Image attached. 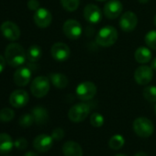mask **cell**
Returning a JSON list of instances; mask_svg holds the SVG:
<instances>
[{
	"mask_svg": "<svg viewBox=\"0 0 156 156\" xmlns=\"http://www.w3.org/2000/svg\"><path fill=\"white\" fill-rule=\"evenodd\" d=\"M98 1H107V0H98Z\"/></svg>",
	"mask_w": 156,
	"mask_h": 156,
	"instance_id": "cell-42",
	"label": "cell"
},
{
	"mask_svg": "<svg viewBox=\"0 0 156 156\" xmlns=\"http://www.w3.org/2000/svg\"><path fill=\"white\" fill-rule=\"evenodd\" d=\"M53 139L47 134L38 135L33 140V147L40 152H46L52 147Z\"/></svg>",
	"mask_w": 156,
	"mask_h": 156,
	"instance_id": "cell-17",
	"label": "cell"
},
{
	"mask_svg": "<svg viewBox=\"0 0 156 156\" xmlns=\"http://www.w3.org/2000/svg\"><path fill=\"white\" fill-rule=\"evenodd\" d=\"M13 79L18 87L27 86L31 79V70L27 66H20L14 73Z\"/></svg>",
	"mask_w": 156,
	"mask_h": 156,
	"instance_id": "cell-14",
	"label": "cell"
},
{
	"mask_svg": "<svg viewBox=\"0 0 156 156\" xmlns=\"http://www.w3.org/2000/svg\"><path fill=\"white\" fill-rule=\"evenodd\" d=\"M50 79L46 76H37L31 82L30 91L31 94L37 98H41L45 97L50 91Z\"/></svg>",
	"mask_w": 156,
	"mask_h": 156,
	"instance_id": "cell-3",
	"label": "cell"
},
{
	"mask_svg": "<svg viewBox=\"0 0 156 156\" xmlns=\"http://www.w3.org/2000/svg\"><path fill=\"white\" fill-rule=\"evenodd\" d=\"M138 1H139L140 3H141V4H146V3L149 2V0H138Z\"/></svg>",
	"mask_w": 156,
	"mask_h": 156,
	"instance_id": "cell-38",
	"label": "cell"
},
{
	"mask_svg": "<svg viewBox=\"0 0 156 156\" xmlns=\"http://www.w3.org/2000/svg\"><path fill=\"white\" fill-rule=\"evenodd\" d=\"M154 112H155V115H156V106H155V108H154Z\"/></svg>",
	"mask_w": 156,
	"mask_h": 156,
	"instance_id": "cell-41",
	"label": "cell"
},
{
	"mask_svg": "<svg viewBox=\"0 0 156 156\" xmlns=\"http://www.w3.org/2000/svg\"><path fill=\"white\" fill-rule=\"evenodd\" d=\"M125 143V140L124 138L119 135V134H116L114 136H112L108 141V146L112 149V150H119L120 148H122V146Z\"/></svg>",
	"mask_w": 156,
	"mask_h": 156,
	"instance_id": "cell-24",
	"label": "cell"
},
{
	"mask_svg": "<svg viewBox=\"0 0 156 156\" xmlns=\"http://www.w3.org/2000/svg\"><path fill=\"white\" fill-rule=\"evenodd\" d=\"M151 67L152 68V70H156V57L152 59L151 62Z\"/></svg>",
	"mask_w": 156,
	"mask_h": 156,
	"instance_id": "cell-35",
	"label": "cell"
},
{
	"mask_svg": "<svg viewBox=\"0 0 156 156\" xmlns=\"http://www.w3.org/2000/svg\"><path fill=\"white\" fill-rule=\"evenodd\" d=\"M82 26L75 20H67L62 26L64 35L70 40H77L82 35Z\"/></svg>",
	"mask_w": 156,
	"mask_h": 156,
	"instance_id": "cell-7",
	"label": "cell"
},
{
	"mask_svg": "<svg viewBox=\"0 0 156 156\" xmlns=\"http://www.w3.org/2000/svg\"><path fill=\"white\" fill-rule=\"evenodd\" d=\"M51 136L55 140H61L64 137V130L62 128H56L52 130Z\"/></svg>",
	"mask_w": 156,
	"mask_h": 156,
	"instance_id": "cell-32",
	"label": "cell"
},
{
	"mask_svg": "<svg viewBox=\"0 0 156 156\" xmlns=\"http://www.w3.org/2000/svg\"><path fill=\"white\" fill-rule=\"evenodd\" d=\"M0 30L7 40L11 41H17L20 37V29L16 23L9 20L2 23L1 27H0Z\"/></svg>",
	"mask_w": 156,
	"mask_h": 156,
	"instance_id": "cell-9",
	"label": "cell"
},
{
	"mask_svg": "<svg viewBox=\"0 0 156 156\" xmlns=\"http://www.w3.org/2000/svg\"><path fill=\"white\" fill-rule=\"evenodd\" d=\"M33 20L39 28L44 29L51 25L52 21V16L48 9L44 8H40L35 11L33 16Z\"/></svg>",
	"mask_w": 156,
	"mask_h": 156,
	"instance_id": "cell-12",
	"label": "cell"
},
{
	"mask_svg": "<svg viewBox=\"0 0 156 156\" xmlns=\"http://www.w3.org/2000/svg\"><path fill=\"white\" fill-rule=\"evenodd\" d=\"M14 146L12 138L7 133H0V154L9 153Z\"/></svg>",
	"mask_w": 156,
	"mask_h": 156,
	"instance_id": "cell-21",
	"label": "cell"
},
{
	"mask_svg": "<svg viewBox=\"0 0 156 156\" xmlns=\"http://www.w3.org/2000/svg\"><path fill=\"white\" fill-rule=\"evenodd\" d=\"M49 79L51 83L58 89H63L68 86V78L61 73H52L50 74Z\"/></svg>",
	"mask_w": 156,
	"mask_h": 156,
	"instance_id": "cell-20",
	"label": "cell"
},
{
	"mask_svg": "<svg viewBox=\"0 0 156 156\" xmlns=\"http://www.w3.org/2000/svg\"><path fill=\"white\" fill-rule=\"evenodd\" d=\"M62 152L64 156H83V149L79 143L73 140L66 141L62 145Z\"/></svg>",
	"mask_w": 156,
	"mask_h": 156,
	"instance_id": "cell-18",
	"label": "cell"
},
{
	"mask_svg": "<svg viewBox=\"0 0 156 156\" xmlns=\"http://www.w3.org/2000/svg\"><path fill=\"white\" fill-rule=\"evenodd\" d=\"M84 17L87 22L98 24L102 20V11L97 5L88 4L84 9Z\"/></svg>",
	"mask_w": 156,
	"mask_h": 156,
	"instance_id": "cell-15",
	"label": "cell"
},
{
	"mask_svg": "<svg viewBox=\"0 0 156 156\" xmlns=\"http://www.w3.org/2000/svg\"><path fill=\"white\" fill-rule=\"evenodd\" d=\"M31 114L34 118V122L37 125H44L48 119H49V114L46 108H44L43 107H35L32 111Z\"/></svg>",
	"mask_w": 156,
	"mask_h": 156,
	"instance_id": "cell-19",
	"label": "cell"
},
{
	"mask_svg": "<svg viewBox=\"0 0 156 156\" xmlns=\"http://www.w3.org/2000/svg\"><path fill=\"white\" fill-rule=\"evenodd\" d=\"M75 93L80 100H91L97 94V86L90 81L82 82L77 86Z\"/></svg>",
	"mask_w": 156,
	"mask_h": 156,
	"instance_id": "cell-6",
	"label": "cell"
},
{
	"mask_svg": "<svg viewBox=\"0 0 156 156\" xmlns=\"http://www.w3.org/2000/svg\"><path fill=\"white\" fill-rule=\"evenodd\" d=\"M27 6H28L29 9L36 11L37 9H40V2L38 1V0H29Z\"/></svg>",
	"mask_w": 156,
	"mask_h": 156,
	"instance_id": "cell-33",
	"label": "cell"
},
{
	"mask_svg": "<svg viewBox=\"0 0 156 156\" xmlns=\"http://www.w3.org/2000/svg\"><path fill=\"white\" fill-rule=\"evenodd\" d=\"M24 156H39V155H38V153H36V152H34V151H27V152L25 153V155H24Z\"/></svg>",
	"mask_w": 156,
	"mask_h": 156,
	"instance_id": "cell-36",
	"label": "cell"
},
{
	"mask_svg": "<svg viewBox=\"0 0 156 156\" xmlns=\"http://www.w3.org/2000/svg\"><path fill=\"white\" fill-rule=\"evenodd\" d=\"M6 62H7L6 58L3 57L2 55H0V73H2V72L6 67Z\"/></svg>",
	"mask_w": 156,
	"mask_h": 156,
	"instance_id": "cell-34",
	"label": "cell"
},
{
	"mask_svg": "<svg viewBox=\"0 0 156 156\" xmlns=\"http://www.w3.org/2000/svg\"><path fill=\"white\" fill-rule=\"evenodd\" d=\"M134 156H148V154L144 151H138Z\"/></svg>",
	"mask_w": 156,
	"mask_h": 156,
	"instance_id": "cell-37",
	"label": "cell"
},
{
	"mask_svg": "<svg viewBox=\"0 0 156 156\" xmlns=\"http://www.w3.org/2000/svg\"><path fill=\"white\" fill-rule=\"evenodd\" d=\"M14 146L19 149V150H25L28 147V140L25 138H19L15 140L14 142Z\"/></svg>",
	"mask_w": 156,
	"mask_h": 156,
	"instance_id": "cell-31",
	"label": "cell"
},
{
	"mask_svg": "<svg viewBox=\"0 0 156 156\" xmlns=\"http://www.w3.org/2000/svg\"><path fill=\"white\" fill-rule=\"evenodd\" d=\"M138 24V18L135 13L127 11L120 16L119 27L125 32H131Z\"/></svg>",
	"mask_w": 156,
	"mask_h": 156,
	"instance_id": "cell-11",
	"label": "cell"
},
{
	"mask_svg": "<svg viewBox=\"0 0 156 156\" xmlns=\"http://www.w3.org/2000/svg\"><path fill=\"white\" fill-rule=\"evenodd\" d=\"M51 53L52 58L57 62H64L68 60L71 51L70 48L63 42H56L51 46Z\"/></svg>",
	"mask_w": 156,
	"mask_h": 156,
	"instance_id": "cell-13",
	"label": "cell"
},
{
	"mask_svg": "<svg viewBox=\"0 0 156 156\" xmlns=\"http://www.w3.org/2000/svg\"><path fill=\"white\" fill-rule=\"evenodd\" d=\"M123 10V5L119 0H109L104 6V15L109 20L119 18Z\"/></svg>",
	"mask_w": 156,
	"mask_h": 156,
	"instance_id": "cell-10",
	"label": "cell"
},
{
	"mask_svg": "<svg viewBox=\"0 0 156 156\" xmlns=\"http://www.w3.org/2000/svg\"><path fill=\"white\" fill-rule=\"evenodd\" d=\"M132 127L135 133L141 138H148L154 131V126L151 120L143 117L136 119L133 121Z\"/></svg>",
	"mask_w": 156,
	"mask_h": 156,
	"instance_id": "cell-4",
	"label": "cell"
},
{
	"mask_svg": "<svg viewBox=\"0 0 156 156\" xmlns=\"http://www.w3.org/2000/svg\"><path fill=\"white\" fill-rule=\"evenodd\" d=\"M41 55H42V51H41V47L36 44L31 45L27 51V59L30 62H38L41 59Z\"/></svg>",
	"mask_w": 156,
	"mask_h": 156,
	"instance_id": "cell-23",
	"label": "cell"
},
{
	"mask_svg": "<svg viewBox=\"0 0 156 156\" xmlns=\"http://www.w3.org/2000/svg\"><path fill=\"white\" fill-rule=\"evenodd\" d=\"M62 8L69 12L75 11L80 4V0H60Z\"/></svg>",
	"mask_w": 156,
	"mask_h": 156,
	"instance_id": "cell-26",
	"label": "cell"
},
{
	"mask_svg": "<svg viewBox=\"0 0 156 156\" xmlns=\"http://www.w3.org/2000/svg\"><path fill=\"white\" fill-rule=\"evenodd\" d=\"M144 41L149 48L156 50V30H150L146 33Z\"/></svg>",
	"mask_w": 156,
	"mask_h": 156,
	"instance_id": "cell-27",
	"label": "cell"
},
{
	"mask_svg": "<svg viewBox=\"0 0 156 156\" xmlns=\"http://www.w3.org/2000/svg\"><path fill=\"white\" fill-rule=\"evenodd\" d=\"M90 113V107L86 103H78L73 105L68 112V118L71 121L79 123L84 121Z\"/></svg>",
	"mask_w": 156,
	"mask_h": 156,
	"instance_id": "cell-5",
	"label": "cell"
},
{
	"mask_svg": "<svg viewBox=\"0 0 156 156\" xmlns=\"http://www.w3.org/2000/svg\"><path fill=\"white\" fill-rule=\"evenodd\" d=\"M19 123L23 128L30 127L34 123V118H33L32 114H24L20 117Z\"/></svg>",
	"mask_w": 156,
	"mask_h": 156,
	"instance_id": "cell-30",
	"label": "cell"
},
{
	"mask_svg": "<svg viewBox=\"0 0 156 156\" xmlns=\"http://www.w3.org/2000/svg\"><path fill=\"white\" fill-rule=\"evenodd\" d=\"M118 31L113 26H106L98 31L96 41L101 47H110L118 41Z\"/></svg>",
	"mask_w": 156,
	"mask_h": 156,
	"instance_id": "cell-2",
	"label": "cell"
},
{
	"mask_svg": "<svg viewBox=\"0 0 156 156\" xmlns=\"http://www.w3.org/2000/svg\"><path fill=\"white\" fill-rule=\"evenodd\" d=\"M5 58L11 67H20L27 59V52L20 44L12 42L5 50Z\"/></svg>",
	"mask_w": 156,
	"mask_h": 156,
	"instance_id": "cell-1",
	"label": "cell"
},
{
	"mask_svg": "<svg viewBox=\"0 0 156 156\" xmlns=\"http://www.w3.org/2000/svg\"><path fill=\"white\" fill-rule=\"evenodd\" d=\"M104 122H105L104 117L100 113L95 112L90 117V123L95 128H99V127L103 126Z\"/></svg>",
	"mask_w": 156,
	"mask_h": 156,
	"instance_id": "cell-29",
	"label": "cell"
},
{
	"mask_svg": "<svg viewBox=\"0 0 156 156\" xmlns=\"http://www.w3.org/2000/svg\"><path fill=\"white\" fill-rule=\"evenodd\" d=\"M151 51L147 47H140L136 50L134 57L139 63H147L151 60Z\"/></svg>",
	"mask_w": 156,
	"mask_h": 156,
	"instance_id": "cell-22",
	"label": "cell"
},
{
	"mask_svg": "<svg viewBox=\"0 0 156 156\" xmlns=\"http://www.w3.org/2000/svg\"><path fill=\"white\" fill-rule=\"evenodd\" d=\"M153 22H154V25L156 26V15H155V17H154V20H153Z\"/></svg>",
	"mask_w": 156,
	"mask_h": 156,
	"instance_id": "cell-39",
	"label": "cell"
},
{
	"mask_svg": "<svg viewBox=\"0 0 156 156\" xmlns=\"http://www.w3.org/2000/svg\"><path fill=\"white\" fill-rule=\"evenodd\" d=\"M153 77V70L151 67L147 65H141L135 70L134 73V79L136 83L140 86L148 85Z\"/></svg>",
	"mask_w": 156,
	"mask_h": 156,
	"instance_id": "cell-8",
	"label": "cell"
},
{
	"mask_svg": "<svg viewBox=\"0 0 156 156\" xmlns=\"http://www.w3.org/2000/svg\"><path fill=\"white\" fill-rule=\"evenodd\" d=\"M142 95L147 101H149L151 103L156 102V87L149 86V87H145L142 91Z\"/></svg>",
	"mask_w": 156,
	"mask_h": 156,
	"instance_id": "cell-25",
	"label": "cell"
},
{
	"mask_svg": "<svg viewBox=\"0 0 156 156\" xmlns=\"http://www.w3.org/2000/svg\"><path fill=\"white\" fill-rule=\"evenodd\" d=\"M15 117V112L9 108H5L0 111V121L9 122Z\"/></svg>",
	"mask_w": 156,
	"mask_h": 156,
	"instance_id": "cell-28",
	"label": "cell"
},
{
	"mask_svg": "<svg viewBox=\"0 0 156 156\" xmlns=\"http://www.w3.org/2000/svg\"><path fill=\"white\" fill-rule=\"evenodd\" d=\"M115 156H127V155H125V154H117Z\"/></svg>",
	"mask_w": 156,
	"mask_h": 156,
	"instance_id": "cell-40",
	"label": "cell"
},
{
	"mask_svg": "<svg viewBox=\"0 0 156 156\" xmlns=\"http://www.w3.org/2000/svg\"><path fill=\"white\" fill-rule=\"evenodd\" d=\"M29 102V94L23 89H18L11 93L9 97V103L16 108L25 107Z\"/></svg>",
	"mask_w": 156,
	"mask_h": 156,
	"instance_id": "cell-16",
	"label": "cell"
}]
</instances>
